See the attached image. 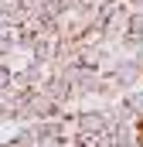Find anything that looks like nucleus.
I'll use <instances>...</instances> for the list:
<instances>
[{
  "mask_svg": "<svg viewBox=\"0 0 143 147\" xmlns=\"http://www.w3.org/2000/svg\"><path fill=\"white\" fill-rule=\"evenodd\" d=\"M109 79L116 82V89L123 92H133V89H140L143 86V69H140V62L136 58H116V65H112V72H109Z\"/></svg>",
  "mask_w": 143,
  "mask_h": 147,
  "instance_id": "f257e3e1",
  "label": "nucleus"
},
{
  "mask_svg": "<svg viewBox=\"0 0 143 147\" xmlns=\"http://www.w3.org/2000/svg\"><path fill=\"white\" fill-rule=\"evenodd\" d=\"M65 75V82L72 86V92H75V99H85V96H96V89H99V69H89V65H75L68 69Z\"/></svg>",
  "mask_w": 143,
  "mask_h": 147,
  "instance_id": "f03ea898",
  "label": "nucleus"
},
{
  "mask_svg": "<svg viewBox=\"0 0 143 147\" xmlns=\"http://www.w3.org/2000/svg\"><path fill=\"white\" fill-rule=\"evenodd\" d=\"M109 130L106 113L102 106H92V110H78L75 113V134H89V137H102Z\"/></svg>",
  "mask_w": 143,
  "mask_h": 147,
  "instance_id": "7ed1b4c3",
  "label": "nucleus"
},
{
  "mask_svg": "<svg viewBox=\"0 0 143 147\" xmlns=\"http://www.w3.org/2000/svg\"><path fill=\"white\" fill-rule=\"evenodd\" d=\"M55 41H58V38H51V34H41V38L34 41V48H31V58L51 69V58H55Z\"/></svg>",
  "mask_w": 143,
  "mask_h": 147,
  "instance_id": "20e7f679",
  "label": "nucleus"
},
{
  "mask_svg": "<svg viewBox=\"0 0 143 147\" xmlns=\"http://www.w3.org/2000/svg\"><path fill=\"white\" fill-rule=\"evenodd\" d=\"M126 38L140 41L143 45V10H130V21H126Z\"/></svg>",
  "mask_w": 143,
  "mask_h": 147,
  "instance_id": "39448f33",
  "label": "nucleus"
},
{
  "mask_svg": "<svg viewBox=\"0 0 143 147\" xmlns=\"http://www.w3.org/2000/svg\"><path fill=\"white\" fill-rule=\"evenodd\" d=\"M14 51H17V34H14V31H7V34H0V62H7V58H14Z\"/></svg>",
  "mask_w": 143,
  "mask_h": 147,
  "instance_id": "423d86ee",
  "label": "nucleus"
},
{
  "mask_svg": "<svg viewBox=\"0 0 143 147\" xmlns=\"http://www.w3.org/2000/svg\"><path fill=\"white\" fill-rule=\"evenodd\" d=\"M123 99H126V106L136 113V120H140V116H143V86L133 89V92H123Z\"/></svg>",
  "mask_w": 143,
  "mask_h": 147,
  "instance_id": "0eeeda50",
  "label": "nucleus"
},
{
  "mask_svg": "<svg viewBox=\"0 0 143 147\" xmlns=\"http://www.w3.org/2000/svg\"><path fill=\"white\" fill-rule=\"evenodd\" d=\"M10 86H14V69H10L7 62H0V92L10 89Z\"/></svg>",
  "mask_w": 143,
  "mask_h": 147,
  "instance_id": "6e6552de",
  "label": "nucleus"
},
{
  "mask_svg": "<svg viewBox=\"0 0 143 147\" xmlns=\"http://www.w3.org/2000/svg\"><path fill=\"white\" fill-rule=\"evenodd\" d=\"M7 31H10V28H7V24H3V21H0V34H7Z\"/></svg>",
  "mask_w": 143,
  "mask_h": 147,
  "instance_id": "1a4fd4ad",
  "label": "nucleus"
},
{
  "mask_svg": "<svg viewBox=\"0 0 143 147\" xmlns=\"http://www.w3.org/2000/svg\"><path fill=\"white\" fill-rule=\"evenodd\" d=\"M61 147H75V144H72V140H65V144H61Z\"/></svg>",
  "mask_w": 143,
  "mask_h": 147,
  "instance_id": "9d476101",
  "label": "nucleus"
}]
</instances>
